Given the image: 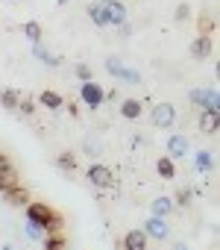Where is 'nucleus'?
<instances>
[{"label":"nucleus","mask_w":220,"mask_h":250,"mask_svg":"<svg viewBox=\"0 0 220 250\" xmlns=\"http://www.w3.org/2000/svg\"><path fill=\"white\" fill-rule=\"evenodd\" d=\"M100 3H109V0H100Z\"/></svg>","instance_id":"nucleus-35"},{"label":"nucleus","mask_w":220,"mask_h":250,"mask_svg":"<svg viewBox=\"0 0 220 250\" xmlns=\"http://www.w3.org/2000/svg\"><path fill=\"white\" fill-rule=\"evenodd\" d=\"M103 12H106L109 27H124L127 24V6L121 3V0H109V3H103Z\"/></svg>","instance_id":"nucleus-7"},{"label":"nucleus","mask_w":220,"mask_h":250,"mask_svg":"<svg viewBox=\"0 0 220 250\" xmlns=\"http://www.w3.org/2000/svg\"><path fill=\"white\" fill-rule=\"evenodd\" d=\"M59 3H68V0H59Z\"/></svg>","instance_id":"nucleus-34"},{"label":"nucleus","mask_w":220,"mask_h":250,"mask_svg":"<svg viewBox=\"0 0 220 250\" xmlns=\"http://www.w3.org/2000/svg\"><path fill=\"white\" fill-rule=\"evenodd\" d=\"M24 209H27V221L38 224L44 232H62V229H65V218H62V212H56L53 206L38 203V200H30Z\"/></svg>","instance_id":"nucleus-1"},{"label":"nucleus","mask_w":220,"mask_h":250,"mask_svg":"<svg viewBox=\"0 0 220 250\" xmlns=\"http://www.w3.org/2000/svg\"><path fill=\"white\" fill-rule=\"evenodd\" d=\"M38 103L56 112V109H62V106H65V97H62L59 91H41V94H38Z\"/></svg>","instance_id":"nucleus-16"},{"label":"nucleus","mask_w":220,"mask_h":250,"mask_svg":"<svg viewBox=\"0 0 220 250\" xmlns=\"http://www.w3.org/2000/svg\"><path fill=\"white\" fill-rule=\"evenodd\" d=\"M191 103H194L197 109H211V112H220V109H217V91H214V88H211V91L194 88V91H191Z\"/></svg>","instance_id":"nucleus-9"},{"label":"nucleus","mask_w":220,"mask_h":250,"mask_svg":"<svg viewBox=\"0 0 220 250\" xmlns=\"http://www.w3.org/2000/svg\"><path fill=\"white\" fill-rule=\"evenodd\" d=\"M214 27H217V24H214V18H202V15L197 18V33H200V36H211V33H214Z\"/></svg>","instance_id":"nucleus-26"},{"label":"nucleus","mask_w":220,"mask_h":250,"mask_svg":"<svg viewBox=\"0 0 220 250\" xmlns=\"http://www.w3.org/2000/svg\"><path fill=\"white\" fill-rule=\"evenodd\" d=\"M185 153H188V139H185V136H170V139H167V156L176 162V159H182Z\"/></svg>","instance_id":"nucleus-12"},{"label":"nucleus","mask_w":220,"mask_h":250,"mask_svg":"<svg viewBox=\"0 0 220 250\" xmlns=\"http://www.w3.org/2000/svg\"><path fill=\"white\" fill-rule=\"evenodd\" d=\"M144 235H147V238H159V241H165V238L170 235V227H167V221H165V218L150 215V218L144 221Z\"/></svg>","instance_id":"nucleus-8"},{"label":"nucleus","mask_w":220,"mask_h":250,"mask_svg":"<svg viewBox=\"0 0 220 250\" xmlns=\"http://www.w3.org/2000/svg\"><path fill=\"white\" fill-rule=\"evenodd\" d=\"M217 124H220V112L202 109V115H200V130L202 133H217Z\"/></svg>","instance_id":"nucleus-13"},{"label":"nucleus","mask_w":220,"mask_h":250,"mask_svg":"<svg viewBox=\"0 0 220 250\" xmlns=\"http://www.w3.org/2000/svg\"><path fill=\"white\" fill-rule=\"evenodd\" d=\"M56 165H59V168H62L65 174H73V171H76V156L65 150V153H59V159H56Z\"/></svg>","instance_id":"nucleus-24"},{"label":"nucleus","mask_w":220,"mask_h":250,"mask_svg":"<svg viewBox=\"0 0 220 250\" xmlns=\"http://www.w3.org/2000/svg\"><path fill=\"white\" fill-rule=\"evenodd\" d=\"M27 235H30L33 241H41V238H44L47 232H44V229H41L38 224H33V221H27Z\"/></svg>","instance_id":"nucleus-27"},{"label":"nucleus","mask_w":220,"mask_h":250,"mask_svg":"<svg viewBox=\"0 0 220 250\" xmlns=\"http://www.w3.org/2000/svg\"><path fill=\"white\" fill-rule=\"evenodd\" d=\"M121 118H127V121H135V118H141V100H132V97H127V100L121 103Z\"/></svg>","instance_id":"nucleus-17"},{"label":"nucleus","mask_w":220,"mask_h":250,"mask_svg":"<svg viewBox=\"0 0 220 250\" xmlns=\"http://www.w3.org/2000/svg\"><path fill=\"white\" fill-rule=\"evenodd\" d=\"M24 33H27V39H30L33 44L41 42V24H38V21H27V24H24Z\"/></svg>","instance_id":"nucleus-25"},{"label":"nucleus","mask_w":220,"mask_h":250,"mask_svg":"<svg viewBox=\"0 0 220 250\" xmlns=\"http://www.w3.org/2000/svg\"><path fill=\"white\" fill-rule=\"evenodd\" d=\"M33 56H36V59H41V62H44V65H50V68H59V65H62V59H59L56 53H50L41 42H38V44H33Z\"/></svg>","instance_id":"nucleus-14"},{"label":"nucleus","mask_w":220,"mask_h":250,"mask_svg":"<svg viewBox=\"0 0 220 250\" xmlns=\"http://www.w3.org/2000/svg\"><path fill=\"white\" fill-rule=\"evenodd\" d=\"M106 71L112 74L115 80H124V83H141V74L135 68H129L121 56H109L106 59Z\"/></svg>","instance_id":"nucleus-2"},{"label":"nucleus","mask_w":220,"mask_h":250,"mask_svg":"<svg viewBox=\"0 0 220 250\" xmlns=\"http://www.w3.org/2000/svg\"><path fill=\"white\" fill-rule=\"evenodd\" d=\"M88 18H91L97 27H109V21H106V12H103V3H100V0L88 6Z\"/></svg>","instance_id":"nucleus-23"},{"label":"nucleus","mask_w":220,"mask_h":250,"mask_svg":"<svg viewBox=\"0 0 220 250\" xmlns=\"http://www.w3.org/2000/svg\"><path fill=\"white\" fill-rule=\"evenodd\" d=\"M79 100H82L88 109H100V106L106 103V91H103V85H97L94 80H88V83H82V88H79Z\"/></svg>","instance_id":"nucleus-6"},{"label":"nucleus","mask_w":220,"mask_h":250,"mask_svg":"<svg viewBox=\"0 0 220 250\" xmlns=\"http://www.w3.org/2000/svg\"><path fill=\"white\" fill-rule=\"evenodd\" d=\"M65 106H68V112H71V115H73V118H76V115H79V106H76V103H65Z\"/></svg>","instance_id":"nucleus-32"},{"label":"nucleus","mask_w":220,"mask_h":250,"mask_svg":"<svg viewBox=\"0 0 220 250\" xmlns=\"http://www.w3.org/2000/svg\"><path fill=\"white\" fill-rule=\"evenodd\" d=\"M147 235H144V229H129L127 235H124V241H121V247L124 250H147Z\"/></svg>","instance_id":"nucleus-11"},{"label":"nucleus","mask_w":220,"mask_h":250,"mask_svg":"<svg viewBox=\"0 0 220 250\" xmlns=\"http://www.w3.org/2000/svg\"><path fill=\"white\" fill-rule=\"evenodd\" d=\"M173 250H188V244H182V241H179V244H173Z\"/></svg>","instance_id":"nucleus-33"},{"label":"nucleus","mask_w":220,"mask_h":250,"mask_svg":"<svg viewBox=\"0 0 220 250\" xmlns=\"http://www.w3.org/2000/svg\"><path fill=\"white\" fill-rule=\"evenodd\" d=\"M3 197H6V203H9V206H27V203H30V188L15 186V188H12V191H6Z\"/></svg>","instance_id":"nucleus-15"},{"label":"nucleus","mask_w":220,"mask_h":250,"mask_svg":"<svg viewBox=\"0 0 220 250\" xmlns=\"http://www.w3.org/2000/svg\"><path fill=\"white\" fill-rule=\"evenodd\" d=\"M194 168H197L200 174H208V171L214 168V153H208V150H200V153L194 156Z\"/></svg>","instance_id":"nucleus-19"},{"label":"nucleus","mask_w":220,"mask_h":250,"mask_svg":"<svg viewBox=\"0 0 220 250\" xmlns=\"http://www.w3.org/2000/svg\"><path fill=\"white\" fill-rule=\"evenodd\" d=\"M176 124V106L173 103H156L153 106V127L156 130H170Z\"/></svg>","instance_id":"nucleus-4"},{"label":"nucleus","mask_w":220,"mask_h":250,"mask_svg":"<svg viewBox=\"0 0 220 250\" xmlns=\"http://www.w3.org/2000/svg\"><path fill=\"white\" fill-rule=\"evenodd\" d=\"M170 212H173V200L170 197H156L153 200V215L156 218H167Z\"/></svg>","instance_id":"nucleus-22"},{"label":"nucleus","mask_w":220,"mask_h":250,"mask_svg":"<svg viewBox=\"0 0 220 250\" xmlns=\"http://www.w3.org/2000/svg\"><path fill=\"white\" fill-rule=\"evenodd\" d=\"M188 15H191V9H188V6H179V9H176V21H185Z\"/></svg>","instance_id":"nucleus-31"},{"label":"nucleus","mask_w":220,"mask_h":250,"mask_svg":"<svg viewBox=\"0 0 220 250\" xmlns=\"http://www.w3.org/2000/svg\"><path fill=\"white\" fill-rule=\"evenodd\" d=\"M214 53V44H211V36H197L191 42V56L194 59H208Z\"/></svg>","instance_id":"nucleus-10"},{"label":"nucleus","mask_w":220,"mask_h":250,"mask_svg":"<svg viewBox=\"0 0 220 250\" xmlns=\"http://www.w3.org/2000/svg\"><path fill=\"white\" fill-rule=\"evenodd\" d=\"M176 200H179V206H188V203H191V191H188V188H185V191H179V197H176Z\"/></svg>","instance_id":"nucleus-30"},{"label":"nucleus","mask_w":220,"mask_h":250,"mask_svg":"<svg viewBox=\"0 0 220 250\" xmlns=\"http://www.w3.org/2000/svg\"><path fill=\"white\" fill-rule=\"evenodd\" d=\"M15 186H21V177H18L15 165H12V159L6 153H0V194L12 191Z\"/></svg>","instance_id":"nucleus-3"},{"label":"nucleus","mask_w":220,"mask_h":250,"mask_svg":"<svg viewBox=\"0 0 220 250\" xmlns=\"http://www.w3.org/2000/svg\"><path fill=\"white\" fill-rule=\"evenodd\" d=\"M156 171H159L162 180H173V177H176V165H173L170 156H162V159L156 162Z\"/></svg>","instance_id":"nucleus-20"},{"label":"nucleus","mask_w":220,"mask_h":250,"mask_svg":"<svg viewBox=\"0 0 220 250\" xmlns=\"http://www.w3.org/2000/svg\"><path fill=\"white\" fill-rule=\"evenodd\" d=\"M41 244H44V250H65L68 238H65L62 232H47V235L41 238Z\"/></svg>","instance_id":"nucleus-21"},{"label":"nucleus","mask_w":220,"mask_h":250,"mask_svg":"<svg viewBox=\"0 0 220 250\" xmlns=\"http://www.w3.org/2000/svg\"><path fill=\"white\" fill-rule=\"evenodd\" d=\"M18 103H21V91H15V88H3V91H0V106H3V109L15 112Z\"/></svg>","instance_id":"nucleus-18"},{"label":"nucleus","mask_w":220,"mask_h":250,"mask_svg":"<svg viewBox=\"0 0 220 250\" xmlns=\"http://www.w3.org/2000/svg\"><path fill=\"white\" fill-rule=\"evenodd\" d=\"M85 180L94 186V188H109L115 183V177H112V168L109 165H103V162H94L88 171H85Z\"/></svg>","instance_id":"nucleus-5"},{"label":"nucleus","mask_w":220,"mask_h":250,"mask_svg":"<svg viewBox=\"0 0 220 250\" xmlns=\"http://www.w3.org/2000/svg\"><path fill=\"white\" fill-rule=\"evenodd\" d=\"M73 74H76V80H79V83H88V80H91V68H88L85 62H79V65L73 68Z\"/></svg>","instance_id":"nucleus-28"},{"label":"nucleus","mask_w":220,"mask_h":250,"mask_svg":"<svg viewBox=\"0 0 220 250\" xmlns=\"http://www.w3.org/2000/svg\"><path fill=\"white\" fill-rule=\"evenodd\" d=\"M18 109H21L24 115H33V100H30V97H21V103H18Z\"/></svg>","instance_id":"nucleus-29"}]
</instances>
